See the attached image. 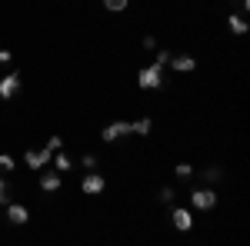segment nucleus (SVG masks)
Segmentation results:
<instances>
[{"instance_id":"1","label":"nucleus","mask_w":250,"mask_h":246,"mask_svg":"<svg viewBox=\"0 0 250 246\" xmlns=\"http://www.w3.org/2000/svg\"><path fill=\"white\" fill-rule=\"evenodd\" d=\"M160 83H164V67H157V63L140 67V74H137V87L140 90H157Z\"/></svg>"},{"instance_id":"2","label":"nucleus","mask_w":250,"mask_h":246,"mask_svg":"<svg viewBox=\"0 0 250 246\" xmlns=\"http://www.w3.org/2000/svg\"><path fill=\"white\" fill-rule=\"evenodd\" d=\"M50 156H54V153L47 150V147H43V150H40V147H34V150L23 153V163H27L30 170H43V167L50 163Z\"/></svg>"},{"instance_id":"3","label":"nucleus","mask_w":250,"mask_h":246,"mask_svg":"<svg viewBox=\"0 0 250 246\" xmlns=\"http://www.w3.org/2000/svg\"><path fill=\"white\" fill-rule=\"evenodd\" d=\"M104 187H107V180L100 176L97 170H87V176L80 180V189L87 193V196H97V193H104Z\"/></svg>"},{"instance_id":"4","label":"nucleus","mask_w":250,"mask_h":246,"mask_svg":"<svg viewBox=\"0 0 250 246\" xmlns=\"http://www.w3.org/2000/svg\"><path fill=\"white\" fill-rule=\"evenodd\" d=\"M127 133H130V123H127V120H114V123H107V127L100 130V136H104V143H114V140L127 136Z\"/></svg>"},{"instance_id":"5","label":"nucleus","mask_w":250,"mask_h":246,"mask_svg":"<svg viewBox=\"0 0 250 246\" xmlns=\"http://www.w3.org/2000/svg\"><path fill=\"white\" fill-rule=\"evenodd\" d=\"M190 203L197 209H204V213H207V209L217 207V193H213V189H193V193H190Z\"/></svg>"},{"instance_id":"6","label":"nucleus","mask_w":250,"mask_h":246,"mask_svg":"<svg viewBox=\"0 0 250 246\" xmlns=\"http://www.w3.org/2000/svg\"><path fill=\"white\" fill-rule=\"evenodd\" d=\"M17 90H20V74H17V70H10V74L0 80V100H10Z\"/></svg>"},{"instance_id":"7","label":"nucleus","mask_w":250,"mask_h":246,"mask_svg":"<svg viewBox=\"0 0 250 246\" xmlns=\"http://www.w3.org/2000/svg\"><path fill=\"white\" fill-rule=\"evenodd\" d=\"M170 223H173L177 229H180V233H190V229H193V216H190V209L177 207V209L170 213Z\"/></svg>"},{"instance_id":"8","label":"nucleus","mask_w":250,"mask_h":246,"mask_svg":"<svg viewBox=\"0 0 250 246\" xmlns=\"http://www.w3.org/2000/svg\"><path fill=\"white\" fill-rule=\"evenodd\" d=\"M7 220H10L14 227H23V223L30 220V213H27L23 203H7Z\"/></svg>"},{"instance_id":"9","label":"nucleus","mask_w":250,"mask_h":246,"mask_svg":"<svg viewBox=\"0 0 250 246\" xmlns=\"http://www.w3.org/2000/svg\"><path fill=\"white\" fill-rule=\"evenodd\" d=\"M170 67L177 70V74H190V70H197V60H193L190 54H180V57L173 54V57H170Z\"/></svg>"},{"instance_id":"10","label":"nucleus","mask_w":250,"mask_h":246,"mask_svg":"<svg viewBox=\"0 0 250 246\" xmlns=\"http://www.w3.org/2000/svg\"><path fill=\"white\" fill-rule=\"evenodd\" d=\"M60 183H63L60 173H43V176H40V189H47V193H57Z\"/></svg>"},{"instance_id":"11","label":"nucleus","mask_w":250,"mask_h":246,"mask_svg":"<svg viewBox=\"0 0 250 246\" xmlns=\"http://www.w3.org/2000/svg\"><path fill=\"white\" fill-rule=\"evenodd\" d=\"M150 130H154V120L150 116H140V120L130 123V133H140V136H150Z\"/></svg>"},{"instance_id":"12","label":"nucleus","mask_w":250,"mask_h":246,"mask_svg":"<svg viewBox=\"0 0 250 246\" xmlns=\"http://www.w3.org/2000/svg\"><path fill=\"white\" fill-rule=\"evenodd\" d=\"M227 27H230V30L237 34V37H244V34L250 30V27H247V20L240 17V14H230V17H227Z\"/></svg>"},{"instance_id":"13","label":"nucleus","mask_w":250,"mask_h":246,"mask_svg":"<svg viewBox=\"0 0 250 246\" xmlns=\"http://www.w3.org/2000/svg\"><path fill=\"white\" fill-rule=\"evenodd\" d=\"M57 156V173H67L70 167H74V160H70V153H54Z\"/></svg>"},{"instance_id":"14","label":"nucleus","mask_w":250,"mask_h":246,"mask_svg":"<svg viewBox=\"0 0 250 246\" xmlns=\"http://www.w3.org/2000/svg\"><path fill=\"white\" fill-rule=\"evenodd\" d=\"M104 7H107V10H114V14H120V10H127V7H130V0H104Z\"/></svg>"},{"instance_id":"15","label":"nucleus","mask_w":250,"mask_h":246,"mask_svg":"<svg viewBox=\"0 0 250 246\" xmlns=\"http://www.w3.org/2000/svg\"><path fill=\"white\" fill-rule=\"evenodd\" d=\"M0 203H10V183H7V176H0Z\"/></svg>"},{"instance_id":"16","label":"nucleus","mask_w":250,"mask_h":246,"mask_svg":"<svg viewBox=\"0 0 250 246\" xmlns=\"http://www.w3.org/2000/svg\"><path fill=\"white\" fill-rule=\"evenodd\" d=\"M173 173H177V180H190L193 167H190V163H180V167H177V170H173Z\"/></svg>"},{"instance_id":"17","label":"nucleus","mask_w":250,"mask_h":246,"mask_svg":"<svg viewBox=\"0 0 250 246\" xmlns=\"http://www.w3.org/2000/svg\"><path fill=\"white\" fill-rule=\"evenodd\" d=\"M10 170H14V160L7 153H0V173H10Z\"/></svg>"},{"instance_id":"18","label":"nucleus","mask_w":250,"mask_h":246,"mask_svg":"<svg viewBox=\"0 0 250 246\" xmlns=\"http://www.w3.org/2000/svg\"><path fill=\"white\" fill-rule=\"evenodd\" d=\"M170 50H157V67H167V63H170Z\"/></svg>"},{"instance_id":"19","label":"nucleus","mask_w":250,"mask_h":246,"mask_svg":"<svg viewBox=\"0 0 250 246\" xmlns=\"http://www.w3.org/2000/svg\"><path fill=\"white\" fill-rule=\"evenodd\" d=\"M60 147H63L60 136H50V140H47V150H50V153H60Z\"/></svg>"},{"instance_id":"20","label":"nucleus","mask_w":250,"mask_h":246,"mask_svg":"<svg viewBox=\"0 0 250 246\" xmlns=\"http://www.w3.org/2000/svg\"><path fill=\"white\" fill-rule=\"evenodd\" d=\"M83 167H87V170H97V156H94V153L83 156Z\"/></svg>"},{"instance_id":"21","label":"nucleus","mask_w":250,"mask_h":246,"mask_svg":"<svg viewBox=\"0 0 250 246\" xmlns=\"http://www.w3.org/2000/svg\"><path fill=\"white\" fill-rule=\"evenodd\" d=\"M160 200H164V203H170V200H173V189L164 187V189H160Z\"/></svg>"},{"instance_id":"22","label":"nucleus","mask_w":250,"mask_h":246,"mask_svg":"<svg viewBox=\"0 0 250 246\" xmlns=\"http://www.w3.org/2000/svg\"><path fill=\"white\" fill-rule=\"evenodd\" d=\"M204 180H210V183H213V180H220V170H217V167H210V170H207V176H204Z\"/></svg>"},{"instance_id":"23","label":"nucleus","mask_w":250,"mask_h":246,"mask_svg":"<svg viewBox=\"0 0 250 246\" xmlns=\"http://www.w3.org/2000/svg\"><path fill=\"white\" fill-rule=\"evenodd\" d=\"M144 50H157V40L154 37H144Z\"/></svg>"},{"instance_id":"24","label":"nucleus","mask_w":250,"mask_h":246,"mask_svg":"<svg viewBox=\"0 0 250 246\" xmlns=\"http://www.w3.org/2000/svg\"><path fill=\"white\" fill-rule=\"evenodd\" d=\"M0 63H10V54L7 50H0Z\"/></svg>"},{"instance_id":"25","label":"nucleus","mask_w":250,"mask_h":246,"mask_svg":"<svg viewBox=\"0 0 250 246\" xmlns=\"http://www.w3.org/2000/svg\"><path fill=\"white\" fill-rule=\"evenodd\" d=\"M244 7H250V0H244Z\"/></svg>"}]
</instances>
